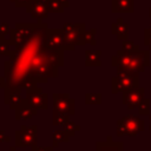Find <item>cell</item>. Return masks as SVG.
<instances>
[{"mask_svg": "<svg viewBox=\"0 0 151 151\" xmlns=\"http://www.w3.org/2000/svg\"><path fill=\"white\" fill-rule=\"evenodd\" d=\"M63 31L65 35V50L66 51H73L76 46L87 44L85 24L67 22V24H64Z\"/></svg>", "mask_w": 151, "mask_h": 151, "instance_id": "obj_2", "label": "cell"}, {"mask_svg": "<svg viewBox=\"0 0 151 151\" xmlns=\"http://www.w3.org/2000/svg\"><path fill=\"white\" fill-rule=\"evenodd\" d=\"M47 29L44 22H17L11 28L9 41L14 48L4 64L6 88L31 90L38 83H47L59 76V67L64 66V51L46 46Z\"/></svg>", "mask_w": 151, "mask_h": 151, "instance_id": "obj_1", "label": "cell"}, {"mask_svg": "<svg viewBox=\"0 0 151 151\" xmlns=\"http://www.w3.org/2000/svg\"><path fill=\"white\" fill-rule=\"evenodd\" d=\"M26 12L31 14V17L38 22H42V20L46 19L50 14L48 7L41 0H31L28 6L26 7Z\"/></svg>", "mask_w": 151, "mask_h": 151, "instance_id": "obj_9", "label": "cell"}, {"mask_svg": "<svg viewBox=\"0 0 151 151\" xmlns=\"http://www.w3.org/2000/svg\"><path fill=\"white\" fill-rule=\"evenodd\" d=\"M133 0H112V12H132Z\"/></svg>", "mask_w": 151, "mask_h": 151, "instance_id": "obj_17", "label": "cell"}, {"mask_svg": "<svg viewBox=\"0 0 151 151\" xmlns=\"http://www.w3.org/2000/svg\"><path fill=\"white\" fill-rule=\"evenodd\" d=\"M100 54H101V52L98 51V50H87V51H85V65L87 67L100 66Z\"/></svg>", "mask_w": 151, "mask_h": 151, "instance_id": "obj_16", "label": "cell"}, {"mask_svg": "<svg viewBox=\"0 0 151 151\" xmlns=\"http://www.w3.org/2000/svg\"><path fill=\"white\" fill-rule=\"evenodd\" d=\"M53 146H32L31 151H53Z\"/></svg>", "mask_w": 151, "mask_h": 151, "instance_id": "obj_26", "label": "cell"}, {"mask_svg": "<svg viewBox=\"0 0 151 151\" xmlns=\"http://www.w3.org/2000/svg\"><path fill=\"white\" fill-rule=\"evenodd\" d=\"M85 103L87 105H98L101 103V94L100 93H86L85 94Z\"/></svg>", "mask_w": 151, "mask_h": 151, "instance_id": "obj_21", "label": "cell"}, {"mask_svg": "<svg viewBox=\"0 0 151 151\" xmlns=\"http://www.w3.org/2000/svg\"><path fill=\"white\" fill-rule=\"evenodd\" d=\"M70 134L65 130H54L52 133V146L58 147L60 143L70 142Z\"/></svg>", "mask_w": 151, "mask_h": 151, "instance_id": "obj_18", "label": "cell"}, {"mask_svg": "<svg viewBox=\"0 0 151 151\" xmlns=\"http://www.w3.org/2000/svg\"><path fill=\"white\" fill-rule=\"evenodd\" d=\"M11 142V137L6 134L5 130H0V143H8Z\"/></svg>", "mask_w": 151, "mask_h": 151, "instance_id": "obj_27", "label": "cell"}, {"mask_svg": "<svg viewBox=\"0 0 151 151\" xmlns=\"http://www.w3.org/2000/svg\"><path fill=\"white\" fill-rule=\"evenodd\" d=\"M4 101L6 105H9L12 110H15L17 106L21 103V90H12V88H5L4 92Z\"/></svg>", "mask_w": 151, "mask_h": 151, "instance_id": "obj_12", "label": "cell"}, {"mask_svg": "<svg viewBox=\"0 0 151 151\" xmlns=\"http://www.w3.org/2000/svg\"><path fill=\"white\" fill-rule=\"evenodd\" d=\"M46 46L54 51H64L65 50V35L63 28H48L45 35Z\"/></svg>", "mask_w": 151, "mask_h": 151, "instance_id": "obj_7", "label": "cell"}, {"mask_svg": "<svg viewBox=\"0 0 151 151\" xmlns=\"http://www.w3.org/2000/svg\"><path fill=\"white\" fill-rule=\"evenodd\" d=\"M6 88V80L5 77H0V90H5Z\"/></svg>", "mask_w": 151, "mask_h": 151, "instance_id": "obj_28", "label": "cell"}, {"mask_svg": "<svg viewBox=\"0 0 151 151\" xmlns=\"http://www.w3.org/2000/svg\"><path fill=\"white\" fill-rule=\"evenodd\" d=\"M9 26L6 22H0V38H5L7 34H9Z\"/></svg>", "mask_w": 151, "mask_h": 151, "instance_id": "obj_23", "label": "cell"}, {"mask_svg": "<svg viewBox=\"0 0 151 151\" xmlns=\"http://www.w3.org/2000/svg\"><path fill=\"white\" fill-rule=\"evenodd\" d=\"M11 41L6 38H0V55H7L9 57L12 54L11 50Z\"/></svg>", "mask_w": 151, "mask_h": 151, "instance_id": "obj_20", "label": "cell"}, {"mask_svg": "<svg viewBox=\"0 0 151 151\" xmlns=\"http://www.w3.org/2000/svg\"><path fill=\"white\" fill-rule=\"evenodd\" d=\"M138 86V76L136 73L119 72L114 78H112V92L117 93L119 91H129Z\"/></svg>", "mask_w": 151, "mask_h": 151, "instance_id": "obj_4", "label": "cell"}, {"mask_svg": "<svg viewBox=\"0 0 151 151\" xmlns=\"http://www.w3.org/2000/svg\"><path fill=\"white\" fill-rule=\"evenodd\" d=\"M127 32H129V27L123 19H118L112 25V33H114L117 38L120 40H125L127 38Z\"/></svg>", "mask_w": 151, "mask_h": 151, "instance_id": "obj_15", "label": "cell"}, {"mask_svg": "<svg viewBox=\"0 0 151 151\" xmlns=\"http://www.w3.org/2000/svg\"><path fill=\"white\" fill-rule=\"evenodd\" d=\"M48 7L50 13H63L70 6L68 0H41Z\"/></svg>", "mask_w": 151, "mask_h": 151, "instance_id": "obj_13", "label": "cell"}, {"mask_svg": "<svg viewBox=\"0 0 151 151\" xmlns=\"http://www.w3.org/2000/svg\"><path fill=\"white\" fill-rule=\"evenodd\" d=\"M53 109L58 111H63L70 116L74 114L76 112V105L74 99L70 97L68 93H53Z\"/></svg>", "mask_w": 151, "mask_h": 151, "instance_id": "obj_8", "label": "cell"}, {"mask_svg": "<svg viewBox=\"0 0 151 151\" xmlns=\"http://www.w3.org/2000/svg\"><path fill=\"white\" fill-rule=\"evenodd\" d=\"M37 145V125H21L19 130L15 131V146L27 147Z\"/></svg>", "mask_w": 151, "mask_h": 151, "instance_id": "obj_5", "label": "cell"}, {"mask_svg": "<svg viewBox=\"0 0 151 151\" xmlns=\"http://www.w3.org/2000/svg\"><path fill=\"white\" fill-rule=\"evenodd\" d=\"M143 127H144V123L138 117L125 116L117 123V133L118 136H123V134L136 136L143 130Z\"/></svg>", "mask_w": 151, "mask_h": 151, "instance_id": "obj_3", "label": "cell"}, {"mask_svg": "<svg viewBox=\"0 0 151 151\" xmlns=\"http://www.w3.org/2000/svg\"><path fill=\"white\" fill-rule=\"evenodd\" d=\"M143 90L142 88H131L129 91L124 92V104L127 105L129 109H134L136 106H139L143 101Z\"/></svg>", "mask_w": 151, "mask_h": 151, "instance_id": "obj_11", "label": "cell"}, {"mask_svg": "<svg viewBox=\"0 0 151 151\" xmlns=\"http://www.w3.org/2000/svg\"><path fill=\"white\" fill-rule=\"evenodd\" d=\"M147 41H149L147 44H151V33H150V34H147Z\"/></svg>", "mask_w": 151, "mask_h": 151, "instance_id": "obj_29", "label": "cell"}, {"mask_svg": "<svg viewBox=\"0 0 151 151\" xmlns=\"http://www.w3.org/2000/svg\"><path fill=\"white\" fill-rule=\"evenodd\" d=\"M64 130L72 137L73 134H76V132H78L79 130H80V126L78 125V124H76V123H73V122H68V123H66L64 126Z\"/></svg>", "mask_w": 151, "mask_h": 151, "instance_id": "obj_22", "label": "cell"}, {"mask_svg": "<svg viewBox=\"0 0 151 151\" xmlns=\"http://www.w3.org/2000/svg\"><path fill=\"white\" fill-rule=\"evenodd\" d=\"M26 101L35 110H47L48 107V94L40 87L26 90Z\"/></svg>", "mask_w": 151, "mask_h": 151, "instance_id": "obj_6", "label": "cell"}, {"mask_svg": "<svg viewBox=\"0 0 151 151\" xmlns=\"http://www.w3.org/2000/svg\"><path fill=\"white\" fill-rule=\"evenodd\" d=\"M15 111V119L17 120H27V119H32L33 117H35L38 114V110L33 109L27 101L26 99H22L21 103L17 106Z\"/></svg>", "mask_w": 151, "mask_h": 151, "instance_id": "obj_10", "label": "cell"}, {"mask_svg": "<svg viewBox=\"0 0 151 151\" xmlns=\"http://www.w3.org/2000/svg\"><path fill=\"white\" fill-rule=\"evenodd\" d=\"M9 151H17V147H15V146H13V147H11V149H9Z\"/></svg>", "mask_w": 151, "mask_h": 151, "instance_id": "obj_30", "label": "cell"}, {"mask_svg": "<svg viewBox=\"0 0 151 151\" xmlns=\"http://www.w3.org/2000/svg\"><path fill=\"white\" fill-rule=\"evenodd\" d=\"M96 151H123V144L112 142L111 137H109L106 142H97Z\"/></svg>", "mask_w": 151, "mask_h": 151, "instance_id": "obj_14", "label": "cell"}, {"mask_svg": "<svg viewBox=\"0 0 151 151\" xmlns=\"http://www.w3.org/2000/svg\"><path fill=\"white\" fill-rule=\"evenodd\" d=\"M9 1L13 2L15 5V7H18V8H26L31 0H9Z\"/></svg>", "mask_w": 151, "mask_h": 151, "instance_id": "obj_25", "label": "cell"}, {"mask_svg": "<svg viewBox=\"0 0 151 151\" xmlns=\"http://www.w3.org/2000/svg\"><path fill=\"white\" fill-rule=\"evenodd\" d=\"M138 47L132 42V41H124L123 44V50L126 52H134V50H137Z\"/></svg>", "mask_w": 151, "mask_h": 151, "instance_id": "obj_24", "label": "cell"}, {"mask_svg": "<svg viewBox=\"0 0 151 151\" xmlns=\"http://www.w3.org/2000/svg\"><path fill=\"white\" fill-rule=\"evenodd\" d=\"M70 122V114L63 112V111H58L53 109V113H52V124L54 126H64L66 123Z\"/></svg>", "mask_w": 151, "mask_h": 151, "instance_id": "obj_19", "label": "cell"}]
</instances>
